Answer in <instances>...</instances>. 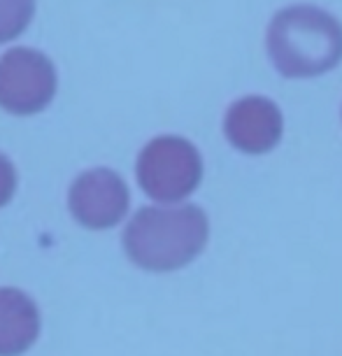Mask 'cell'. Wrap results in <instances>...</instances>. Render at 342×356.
Segmentation results:
<instances>
[{"label": "cell", "mask_w": 342, "mask_h": 356, "mask_svg": "<svg viewBox=\"0 0 342 356\" xmlns=\"http://www.w3.org/2000/svg\"><path fill=\"white\" fill-rule=\"evenodd\" d=\"M266 49L282 77H319L342 61V24L312 5H293L272 17Z\"/></svg>", "instance_id": "obj_1"}, {"label": "cell", "mask_w": 342, "mask_h": 356, "mask_svg": "<svg viewBox=\"0 0 342 356\" xmlns=\"http://www.w3.org/2000/svg\"><path fill=\"white\" fill-rule=\"evenodd\" d=\"M210 224L196 205L142 207L124 231V247L145 270L168 273L191 264L207 245Z\"/></svg>", "instance_id": "obj_2"}, {"label": "cell", "mask_w": 342, "mask_h": 356, "mask_svg": "<svg viewBox=\"0 0 342 356\" xmlns=\"http://www.w3.org/2000/svg\"><path fill=\"white\" fill-rule=\"evenodd\" d=\"M138 182L158 203H179L198 189L203 159L189 140L179 136L154 138L138 156Z\"/></svg>", "instance_id": "obj_3"}, {"label": "cell", "mask_w": 342, "mask_h": 356, "mask_svg": "<svg viewBox=\"0 0 342 356\" xmlns=\"http://www.w3.org/2000/svg\"><path fill=\"white\" fill-rule=\"evenodd\" d=\"M58 89L56 68L42 51L15 47L0 56V107L17 117L42 112Z\"/></svg>", "instance_id": "obj_4"}, {"label": "cell", "mask_w": 342, "mask_h": 356, "mask_svg": "<svg viewBox=\"0 0 342 356\" xmlns=\"http://www.w3.org/2000/svg\"><path fill=\"white\" fill-rule=\"evenodd\" d=\"M70 212L79 224L86 228H103L117 226L126 217L131 203L129 186L114 170L96 168L86 170L70 186Z\"/></svg>", "instance_id": "obj_5"}, {"label": "cell", "mask_w": 342, "mask_h": 356, "mask_svg": "<svg viewBox=\"0 0 342 356\" xmlns=\"http://www.w3.org/2000/svg\"><path fill=\"white\" fill-rule=\"evenodd\" d=\"M226 140L245 154H268L284 133L282 110L270 98L247 96L236 100L224 119Z\"/></svg>", "instance_id": "obj_6"}, {"label": "cell", "mask_w": 342, "mask_h": 356, "mask_svg": "<svg viewBox=\"0 0 342 356\" xmlns=\"http://www.w3.org/2000/svg\"><path fill=\"white\" fill-rule=\"evenodd\" d=\"M40 335L35 303L17 289H0V356L26 352Z\"/></svg>", "instance_id": "obj_7"}, {"label": "cell", "mask_w": 342, "mask_h": 356, "mask_svg": "<svg viewBox=\"0 0 342 356\" xmlns=\"http://www.w3.org/2000/svg\"><path fill=\"white\" fill-rule=\"evenodd\" d=\"M35 0H0V44L12 42L28 29Z\"/></svg>", "instance_id": "obj_8"}, {"label": "cell", "mask_w": 342, "mask_h": 356, "mask_svg": "<svg viewBox=\"0 0 342 356\" xmlns=\"http://www.w3.org/2000/svg\"><path fill=\"white\" fill-rule=\"evenodd\" d=\"M17 191V170L8 156L0 154V207L8 205Z\"/></svg>", "instance_id": "obj_9"}]
</instances>
